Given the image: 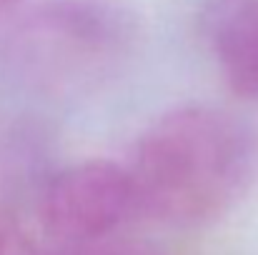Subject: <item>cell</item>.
<instances>
[{
	"instance_id": "1",
	"label": "cell",
	"mask_w": 258,
	"mask_h": 255,
	"mask_svg": "<svg viewBox=\"0 0 258 255\" xmlns=\"http://www.w3.org/2000/svg\"><path fill=\"white\" fill-rule=\"evenodd\" d=\"M256 155V133L238 115L213 105L171 110L136 148L141 213L175 228L213 223L248 190Z\"/></svg>"
},
{
	"instance_id": "6",
	"label": "cell",
	"mask_w": 258,
	"mask_h": 255,
	"mask_svg": "<svg viewBox=\"0 0 258 255\" xmlns=\"http://www.w3.org/2000/svg\"><path fill=\"white\" fill-rule=\"evenodd\" d=\"M15 3H18V0H0V15H3V13H8Z\"/></svg>"
},
{
	"instance_id": "3",
	"label": "cell",
	"mask_w": 258,
	"mask_h": 255,
	"mask_svg": "<svg viewBox=\"0 0 258 255\" xmlns=\"http://www.w3.org/2000/svg\"><path fill=\"white\" fill-rule=\"evenodd\" d=\"M213 50L231 90L258 98V0H223L218 5Z\"/></svg>"
},
{
	"instance_id": "5",
	"label": "cell",
	"mask_w": 258,
	"mask_h": 255,
	"mask_svg": "<svg viewBox=\"0 0 258 255\" xmlns=\"http://www.w3.org/2000/svg\"><path fill=\"white\" fill-rule=\"evenodd\" d=\"M0 255H35L20 238L18 228L0 213Z\"/></svg>"
},
{
	"instance_id": "2",
	"label": "cell",
	"mask_w": 258,
	"mask_h": 255,
	"mask_svg": "<svg viewBox=\"0 0 258 255\" xmlns=\"http://www.w3.org/2000/svg\"><path fill=\"white\" fill-rule=\"evenodd\" d=\"M136 213L141 203L133 173L108 160H88L50 175L38 200L43 228L68 245L108 238Z\"/></svg>"
},
{
	"instance_id": "4",
	"label": "cell",
	"mask_w": 258,
	"mask_h": 255,
	"mask_svg": "<svg viewBox=\"0 0 258 255\" xmlns=\"http://www.w3.org/2000/svg\"><path fill=\"white\" fill-rule=\"evenodd\" d=\"M68 255H163L156 245L146 243V240H133V238H100V240H90L73 245V250Z\"/></svg>"
}]
</instances>
